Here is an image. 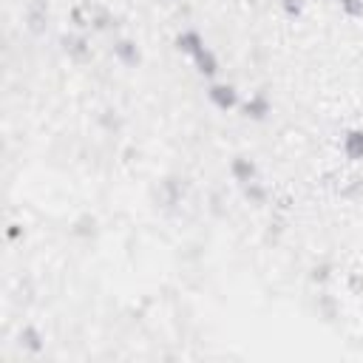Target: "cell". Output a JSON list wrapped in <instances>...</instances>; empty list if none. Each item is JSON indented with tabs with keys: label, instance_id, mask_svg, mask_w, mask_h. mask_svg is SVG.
<instances>
[{
	"label": "cell",
	"instance_id": "6da1fadb",
	"mask_svg": "<svg viewBox=\"0 0 363 363\" xmlns=\"http://www.w3.org/2000/svg\"><path fill=\"white\" fill-rule=\"evenodd\" d=\"M207 99H210V105H213L216 111H221V113H230V111H235V108L241 105L238 88H235L233 82H218V79L207 85Z\"/></svg>",
	"mask_w": 363,
	"mask_h": 363
},
{
	"label": "cell",
	"instance_id": "7a4b0ae2",
	"mask_svg": "<svg viewBox=\"0 0 363 363\" xmlns=\"http://www.w3.org/2000/svg\"><path fill=\"white\" fill-rule=\"evenodd\" d=\"M238 111H241V116L250 119V122H264V119L272 113V99H269L264 91H255V94H250L247 99H241Z\"/></svg>",
	"mask_w": 363,
	"mask_h": 363
},
{
	"label": "cell",
	"instance_id": "3957f363",
	"mask_svg": "<svg viewBox=\"0 0 363 363\" xmlns=\"http://www.w3.org/2000/svg\"><path fill=\"white\" fill-rule=\"evenodd\" d=\"M173 48H176L182 57L193 60L201 48H207V43H204V37H201L199 28H182V31L173 37Z\"/></svg>",
	"mask_w": 363,
	"mask_h": 363
},
{
	"label": "cell",
	"instance_id": "277c9868",
	"mask_svg": "<svg viewBox=\"0 0 363 363\" xmlns=\"http://www.w3.org/2000/svg\"><path fill=\"white\" fill-rule=\"evenodd\" d=\"M62 51L74 60V62H82V60H88L91 57V43H88V37L82 34V31H68V34H62Z\"/></svg>",
	"mask_w": 363,
	"mask_h": 363
},
{
	"label": "cell",
	"instance_id": "5b68a950",
	"mask_svg": "<svg viewBox=\"0 0 363 363\" xmlns=\"http://www.w3.org/2000/svg\"><path fill=\"white\" fill-rule=\"evenodd\" d=\"M111 54H113L116 62L125 65V68H136V65L142 62V48H139L136 40H130V37H119V40L113 43Z\"/></svg>",
	"mask_w": 363,
	"mask_h": 363
},
{
	"label": "cell",
	"instance_id": "8992f818",
	"mask_svg": "<svg viewBox=\"0 0 363 363\" xmlns=\"http://www.w3.org/2000/svg\"><path fill=\"white\" fill-rule=\"evenodd\" d=\"M230 179L235 182V184H250V182H255L258 179V164H255V159H250V156H244V153H238V156H233V162H230Z\"/></svg>",
	"mask_w": 363,
	"mask_h": 363
},
{
	"label": "cell",
	"instance_id": "52a82bcc",
	"mask_svg": "<svg viewBox=\"0 0 363 363\" xmlns=\"http://www.w3.org/2000/svg\"><path fill=\"white\" fill-rule=\"evenodd\" d=\"M340 153L346 162H363V128H349L340 139Z\"/></svg>",
	"mask_w": 363,
	"mask_h": 363
},
{
	"label": "cell",
	"instance_id": "ba28073f",
	"mask_svg": "<svg viewBox=\"0 0 363 363\" xmlns=\"http://www.w3.org/2000/svg\"><path fill=\"white\" fill-rule=\"evenodd\" d=\"M45 26H48V3L45 0H31L28 9H26V28L31 34H40V31H45Z\"/></svg>",
	"mask_w": 363,
	"mask_h": 363
},
{
	"label": "cell",
	"instance_id": "9c48e42d",
	"mask_svg": "<svg viewBox=\"0 0 363 363\" xmlns=\"http://www.w3.org/2000/svg\"><path fill=\"white\" fill-rule=\"evenodd\" d=\"M193 68H196V74L199 77H204V79H213L218 71H221V62H218V54L213 51V48H201L193 60Z\"/></svg>",
	"mask_w": 363,
	"mask_h": 363
},
{
	"label": "cell",
	"instance_id": "30bf717a",
	"mask_svg": "<svg viewBox=\"0 0 363 363\" xmlns=\"http://www.w3.org/2000/svg\"><path fill=\"white\" fill-rule=\"evenodd\" d=\"M241 193H244V199H247L252 207H264V204L269 201V187H267L261 179H255V182L244 184V187H241Z\"/></svg>",
	"mask_w": 363,
	"mask_h": 363
},
{
	"label": "cell",
	"instance_id": "8fae6325",
	"mask_svg": "<svg viewBox=\"0 0 363 363\" xmlns=\"http://www.w3.org/2000/svg\"><path fill=\"white\" fill-rule=\"evenodd\" d=\"M20 343H23V349H28L31 354H37L43 346H45V340H43V335H40V329L37 326H23V332H20Z\"/></svg>",
	"mask_w": 363,
	"mask_h": 363
},
{
	"label": "cell",
	"instance_id": "7c38bea8",
	"mask_svg": "<svg viewBox=\"0 0 363 363\" xmlns=\"http://www.w3.org/2000/svg\"><path fill=\"white\" fill-rule=\"evenodd\" d=\"M111 23H113V17H111V11H108V9H102V6H91V28L105 31Z\"/></svg>",
	"mask_w": 363,
	"mask_h": 363
},
{
	"label": "cell",
	"instance_id": "4fadbf2b",
	"mask_svg": "<svg viewBox=\"0 0 363 363\" xmlns=\"http://www.w3.org/2000/svg\"><path fill=\"white\" fill-rule=\"evenodd\" d=\"M281 11L286 20H301L306 11V0H281Z\"/></svg>",
	"mask_w": 363,
	"mask_h": 363
},
{
	"label": "cell",
	"instance_id": "5bb4252c",
	"mask_svg": "<svg viewBox=\"0 0 363 363\" xmlns=\"http://www.w3.org/2000/svg\"><path fill=\"white\" fill-rule=\"evenodd\" d=\"M337 9L349 20H360L363 17V0H337Z\"/></svg>",
	"mask_w": 363,
	"mask_h": 363
},
{
	"label": "cell",
	"instance_id": "9a60e30c",
	"mask_svg": "<svg viewBox=\"0 0 363 363\" xmlns=\"http://www.w3.org/2000/svg\"><path fill=\"white\" fill-rule=\"evenodd\" d=\"M349 292L352 295H363V272L349 275Z\"/></svg>",
	"mask_w": 363,
	"mask_h": 363
},
{
	"label": "cell",
	"instance_id": "2e32d148",
	"mask_svg": "<svg viewBox=\"0 0 363 363\" xmlns=\"http://www.w3.org/2000/svg\"><path fill=\"white\" fill-rule=\"evenodd\" d=\"M6 235H9V241H14V238L20 235V224H9V230H6Z\"/></svg>",
	"mask_w": 363,
	"mask_h": 363
}]
</instances>
